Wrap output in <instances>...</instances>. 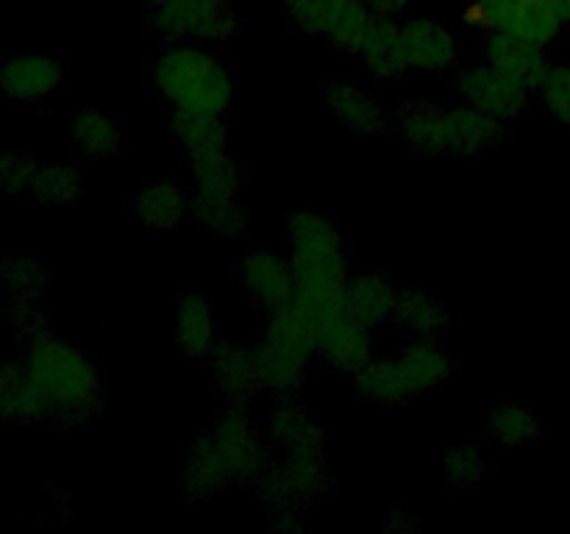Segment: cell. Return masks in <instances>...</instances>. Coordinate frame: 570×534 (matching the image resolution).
<instances>
[{
  "instance_id": "cell-1",
  "label": "cell",
  "mask_w": 570,
  "mask_h": 534,
  "mask_svg": "<svg viewBox=\"0 0 570 534\" xmlns=\"http://www.w3.org/2000/svg\"><path fill=\"white\" fill-rule=\"evenodd\" d=\"M267 467L265 445L243 409H226L209 434L193 445L181 473L187 498H215L228 484H256Z\"/></svg>"
},
{
  "instance_id": "cell-2",
  "label": "cell",
  "mask_w": 570,
  "mask_h": 534,
  "mask_svg": "<svg viewBox=\"0 0 570 534\" xmlns=\"http://www.w3.org/2000/svg\"><path fill=\"white\" fill-rule=\"evenodd\" d=\"M26 337V367L45 395L53 421L78 423L100 409V376L83 350L53 337L42 326Z\"/></svg>"
},
{
  "instance_id": "cell-3",
  "label": "cell",
  "mask_w": 570,
  "mask_h": 534,
  "mask_svg": "<svg viewBox=\"0 0 570 534\" xmlns=\"http://www.w3.org/2000/svg\"><path fill=\"white\" fill-rule=\"evenodd\" d=\"M156 87L176 111L223 115L234 98V83L220 59L200 48L176 44L165 50L154 67Z\"/></svg>"
},
{
  "instance_id": "cell-4",
  "label": "cell",
  "mask_w": 570,
  "mask_h": 534,
  "mask_svg": "<svg viewBox=\"0 0 570 534\" xmlns=\"http://www.w3.org/2000/svg\"><path fill=\"white\" fill-rule=\"evenodd\" d=\"M451 362L434 339H415L393 359H371L356 370L362 395L382 406L406 404L415 395L440 387L449 378Z\"/></svg>"
},
{
  "instance_id": "cell-5",
  "label": "cell",
  "mask_w": 570,
  "mask_h": 534,
  "mask_svg": "<svg viewBox=\"0 0 570 534\" xmlns=\"http://www.w3.org/2000/svg\"><path fill=\"white\" fill-rule=\"evenodd\" d=\"M271 506H298L306 510L328 490L326 445H293L282 448V459L265 467L256 482Z\"/></svg>"
},
{
  "instance_id": "cell-6",
  "label": "cell",
  "mask_w": 570,
  "mask_h": 534,
  "mask_svg": "<svg viewBox=\"0 0 570 534\" xmlns=\"http://www.w3.org/2000/svg\"><path fill=\"white\" fill-rule=\"evenodd\" d=\"M148 26L156 37L170 42H220L237 28V14L228 0H150Z\"/></svg>"
},
{
  "instance_id": "cell-7",
  "label": "cell",
  "mask_w": 570,
  "mask_h": 534,
  "mask_svg": "<svg viewBox=\"0 0 570 534\" xmlns=\"http://www.w3.org/2000/svg\"><path fill=\"white\" fill-rule=\"evenodd\" d=\"M468 14L476 17V26H488L495 33L523 39L538 48L554 42L562 28L549 0H476Z\"/></svg>"
},
{
  "instance_id": "cell-8",
  "label": "cell",
  "mask_w": 570,
  "mask_h": 534,
  "mask_svg": "<svg viewBox=\"0 0 570 534\" xmlns=\"http://www.w3.org/2000/svg\"><path fill=\"white\" fill-rule=\"evenodd\" d=\"M460 92L468 103L488 111V115H493L495 120H512V117H518L523 109H527V100L532 89L512 81L510 76L495 70L493 65H484V67H468V70L462 72Z\"/></svg>"
},
{
  "instance_id": "cell-9",
  "label": "cell",
  "mask_w": 570,
  "mask_h": 534,
  "mask_svg": "<svg viewBox=\"0 0 570 534\" xmlns=\"http://www.w3.org/2000/svg\"><path fill=\"white\" fill-rule=\"evenodd\" d=\"M65 81V67L53 56L22 53L11 56L0 67V89L6 98L20 103H39L50 98Z\"/></svg>"
},
{
  "instance_id": "cell-10",
  "label": "cell",
  "mask_w": 570,
  "mask_h": 534,
  "mask_svg": "<svg viewBox=\"0 0 570 534\" xmlns=\"http://www.w3.org/2000/svg\"><path fill=\"white\" fill-rule=\"evenodd\" d=\"M239 278L243 287L262 309L276 312L295 298V276L293 265L282 256L254 250L239 261Z\"/></svg>"
},
{
  "instance_id": "cell-11",
  "label": "cell",
  "mask_w": 570,
  "mask_h": 534,
  "mask_svg": "<svg viewBox=\"0 0 570 534\" xmlns=\"http://www.w3.org/2000/svg\"><path fill=\"white\" fill-rule=\"evenodd\" d=\"M404 70L438 72L454 65L456 39L445 26L434 20H412L399 28Z\"/></svg>"
},
{
  "instance_id": "cell-12",
  "label": "cell",
  "mask_w": 570,
  "mask_h": 534,
  "mask_svg": "<svg viewBox=\"0 0 570 534\" xmlns=\"http://www.w3.org/2000/svg\"><path fill=\"white\" fill-rule=\"evenodd\" d=\"M399 128L410 148L421 156H454V142H451V106L432 103H406L399 111Z\"/></svg>"
},
{
  "instance_id": "cell-13",
  "label": "cell",
  "mask_w": 570,
  "mask_h": 534,
  "mask_svg": "<svg viewBox=\"0 0 570 534\" xmlns=\"http://www.w3.org/2000/svg\"><path fill=\"white\" fill-rule=\"evenodd\" d=\"M395 298H399V289L393 287L387 276H382V273H362V276L348 278V284H345L343 315L354 320L356 326L371 332L373 326L393 317Z\"/></svg>"
},
{
  "instance_id": "cell-14",
  "label": "cell",
  "mask_w": 570,
  "mask_h": 534,
  "mask_svg": "<svg viewBox=\"0 0 570 534\" xmlns=\"http://www.w3.org/2000/svg\"><path fill=\"white\" fill-rule=\"evenodd\" d=\"M48 417V404L31 370L26 365H0V421L28 426Z\"/></svg>"
},
{
  "instance_id": "cell-15",
  "label": "cell",
  "mask_w": 570,
  "mask_h": 534,
  "mask_svg": "<svg viewBox=\"0 0 570 534\" xmlns=\"http://www.w3.org/2000/svg\"><path fill=\"white\" fill-rule=\"evenodd\" d=\"M212 373L232 404H245L259 389V370H256V348L243 343H220L212 348Z\"/></svg>"
},
{
  "instance_id": "cell-16",
  "label": "cell",
  "mask_w": 570,
  "mask_h": 534,
  "mask_svg": "<svg viewBox=\"0 0 570 534\" xmlns=\"http://www.w3.org/2000/svg\"><path fill=\"white\" fill-rule=\"evenodd\" d=\"M317 354L337 370L356 373L365 362L373 359L367 328L356 326L345 315L334 317L317 332Z\"/></svg>"
},
{
  "instance_id": "cell-17",
  "label": "cell",
  "mask_w": 570,
  "mask_h": 534,
  "mask_svg": "<svg viewBox=\"0 0 570 534\" xmlns=\"http://www.w3.org/2000/svg\"><path fill=\"white\" fill-rule=\"evenodd\" d=\"M488 61L495 70L510 76L512 81L523 83L527 89H538L546 70H549L543 48H538L532 42H523V39L507 37V33H493L488 39Z\"/></svg>"
},
{
  "instance_id": "cell-18",
  "label": "cell",
  "mask_w": 570,
  "mask_h": 534,
  "mask_svg": "<svg viewBox=\"0 0 570 534\" xmlns=\"http://www.w3.org/2000/svg\"><path fill=\"white\" fill-rule=\"evenodd\" d=\"M309 356L301 350L287 348L276 339H262L256 348V370H259V387L267 393L289 395L304 384Z\"/></svg>"
},
{
  "instance_id": "cell-19",
  "label": "cell",
  "mask_w": 570,
  "mask_h": 534,
  "mask_svg": "<svg viewBox=\"0 0 570 534\" xmlns=\"http://www.w3.org/2000/svg\"><path fill=\"white\" fill-rule=\"evenodd\" d=\"M504 137V120H495L476 106H451V142L454 156H479Z\"/></svg>"
},
{
  "instance_id": "cell-20",
  "label": "cell",
  "mask_w": 570,
  "mask_h": 534,
  "mask_svg": "<svg viewBox=\"0 0 570 534\" xmlns=\"http://www.w3.org/2000/svg\"><path fill=\"white\" fill-rule=\"evenodd\" d=\"M189 170H193L195 195L198 198H237L239 192V167L234 165L226 148H206L189 154Z\"/></svg>"
},
{
  "instance_id": "cell-21",
  "label": "cell",
  "mask_w": 570,
  "mask_h": 534,
  "mask_svg": "<svg viewBox=\"0 0 570 534\" xmlns=\"http://www.w3.org/2000/svg\"><path fill=\"white\" fill-rule=\"evenodd\" d=\"M393 320L415 339H434L449 328V312L426 289H404L395 298Z\"/></svg>"
},
{
  "instance_id": "cell-22",
  "label": "cell",
  "mask_w": 570,
  "mask_h": 534,
  "mask_svg": "<svg viewBox=\"0 0 570 534\" xmlns=\"http://www.w3.org/2000/svg\"><path fill=\"white\" fill-rule=\"evenodd\" d=\"M323 103L332 111L334 120L354 134H376L382 128V109L376 100L351 83H332L323 92Z\"/></svg>"
},
{
  "instance_id": "cell-23",
  "label": "cell",
  "mask_w": 570,
  "mask_h": 534,
  "mask_svg": "<svg viewBox=\"0 0 570 534\" xmlns=\"http://www.w3.org/2000/svg\"><path fill=\"white\" fill-rule=\"evenodd\" d=\"M399 28L401 26H395L387 14H373L371 26H367L365 39L360 44V56L376 78H395L406 72L404 59H401Z\"/></svg>"
},
{
  "instance_id": "cell-24",
  "label": "cell",
  "mask_w": 570,
  "mask_h": 534,
  "mask_svg": "<svg viewBox=\"0 0 570 534\" xmlns=\"http://www.w3.org/2000/svg\"><path fill=\"white\" fill-rule=\"evenodd\" d=\"M176 343L187 356H206L217 345L215 315L198 295H184L176 312Z\"/></svg>"
},
{
  "instance_id": "cell-25",
  "label": "cell",
  "mask_w": 570,
  "mask_h": 534,
  "mask_svg": "<svg viewBox=\"0 0 570 534\" xmlns=\"http://www.w3.org/2000/svg\"><path fill=\"white\" fill-rule=\"evenodd\" d=\"M293 256H332L345 254V237L328 217L317 211H298L289 220Z\"/></svg>"
},
{
  "instance_id": "cell-26",
  "label": "cell",
  "mask_w": 570,
  "mask_h": 534,
  "mask_svg": "<svg viewBox=\"0 0 570 534\" xmlns=\"http://www.w3.org/2000/svg\"><path fill=\"white\" fill-rule=\"evenodd\" d=\"M189 209V200L181 187L156 181L134 198V215L148 228H176Z\"/></svg>"
},
{
  "instance_id": "cell-27",
  "label": "cell",
  "mask_w": 570,
  "mask_h": 534,
  "mask_svg": "<svg viewBox=\"0 0 570 534\" xmlns=\"http://www.w3.org/2000/svg\"><path fill=\"white\" fill-rule=\"evenodd\" d=\"M72 145L87 159H109L120 154L122 137L109 115L100 109H83L72 122Z\"/></svg>"
},
{
  "instance_id": "cell-28",
  "label": "cell",
  "mask_w": 570,
  "mask_h": 534,
  "mask_svg": "<svg viewBox=\"0 0 570 534\" xmlns=\"http://www.w3.org/2000/svg\"><path fill=\"white\" fill-rule=\"evenodd\" d=\"M26 195L42 200V204H76L83 195V178L70 165H45V161H37Z\"/></svg>"
},
{
  "instance_id": "cell-29",
  "label": "cell",
  "mask_w": 570,
  "mask_h": 534,
  "mask_svg": "<svg viewBox=\"0 0 570 534\" xmlns=\"http://www.w3.org/2000/svg\"><path fill=\"white\" fill-rule=\"evenodd\" d=\"M271 439L278 448H293V445H326V432L315 421L312 412L298 404H282L271 415Z\"/></svg>"
},
{
  "instance_id": "cell-30",
  "label": "cell",
  "mask_w": 570,
  "mask_h": 534,
  "mask_svg": "<svg viewBox=\"0 0 570 534\" xmlns=\"http://www.w3.org/2000/svg\"><path fill=\"white\" fill-rule=\"evenodd\" d=\"M371 20L373 11L365 0H332V11H328L326 33L323 37L332 39L337 48L360 53V44L365 39Z\"/></svg>"
},
{
  "instance_id": "cell-31",
  "label": "cell",
  "mask_w": 570,
  "mask_h": 534,
  "mask_svg": "<svg viewBox=\"0 0 570 534\" xmlns=\"http://www.w3.org/2000/svg\"><path fill=\"white\" fill-rule=\"evenodd\" d=\"M540 428H543L540 417L521 404H507L488 417L490 437L507 448L532 443L540 437Z\"/></svg>"
},
{
  "instance_id": "cell-32",
  "label": "cell",
  "mask_w": 570,
  "mask_h": 534,
  "mask_svg": "<svg viewBox=\"0 0 570 534\" xmlns=\"http://www.w3.org/2000/svg\"><path fill=\"white\" fill-rule=\"evenodd\" d=\"M3 289L11 306H31L48 289V278L37 261L26 256H11L3 265Z\"/></svg>"
},
{
  "instance_id": "cell-33",
  "label": "cell",
  "mask_w": 570,
  "mask_h": 534,
  "mask_svg": "<svg viewBox=\"0 0 570 534\" xmlns=\"http://www.w3.org/2000/svg\"><path fill=\"white\" fill-rule=\"evenodd\" d=\"M173 131L178 142L193 154V150L223 148L226 142V126L220 115H193V111H176L173 117Z\"/></svg>"
},
{
  "instance_id": "cell-34",
  "label": "cell",
  "mask_w": 570,
  "mask_h": 534,
  "mask_svg": "<svg viewBox=\"0 0 570 534\" xmlns=\"http://www.w3.org/2000/svg\"><path fill=\"white\" fill-rule=\"evenodd\" d=\"M193 209L198 220L220 237H237L245 228V215L237 198H198L195 195Z\"/></svg>"
},
{
  "instance_id": "cell-35",
  "label": "cell",
  "mask_w": 570,
  "mask_h": 534,
  "mask_svg": "<svg viewBox=\"0 0 570 534\" xmlns=\"http://www.w3.org/2000/svg\"><path fill=\"white\" fill-rule=\"evenodd\" d=\"M538 92L546 111H549L557 122H562V126H570V67H549L543 81L538 83Z\"/></svg>"
},
{
  "instance_id": "cell-36",
  "label": "cell",
  "mask_w": 570,
  "mask_h": 534,
  "mask_svg": "<svg viewBox=\"0 0 570 534\" xmlns=\"http://www.w3.org/2000/svg\"><path fill=\"white\" fill-rule=\"evenodd\" d=\"M484 471H488L484 456L476 448H468V445L454 448L445 456V473H449V478L456 487H473V484L482 482Z\"/></svg>"
},
{
  "instance_id": "cell-37",
  "label": "cell",
  "mask_w": 570,
  "mask_h": 534,
  "mask_svg": "<svg viewBox=\"0 0 570 534\" xmlns=\"http://www.w3.org/2000/svg\"><path fill=\"white\" fill-rule=\"evenodd\" d=\"M33 165L37 159H28V156L0 154V195H26Z\"/></svg>"
},
{
  "instance_id": "cell-38",
  "label": "cell",
  "mask_w": 570,
  "mask_h": 534,
  "mask_svg": "<svg viewBox=\"0 0 570 534\" xmlns=\"http://www.w3.org/2000/svg\"><path fill=\"white\" fill-rule=\"evenodd\" d=\"M293 14V20L298 22L304 31L309 33H326L328 11H332V0H284Z\"/></svg>"
},
{
  "instance_id": "cell-39",
  "label": "cell",
  "mask_w": 570,
  "mask_h": 534,
  "mask_svg": "<svg viewBox=\"0 0 570 534\" xmlns=\"http://www.w3.org/2000/svg\"><path fill=\"white\" fill-rule=\"evenodd\" d=\"M301 512L304 510H298V506H273V526L282 528V532H301V526H304Z\"/></svg>"
},
{
  "instance_id": "cell-40",
  "label": "cell",
  "mask_w": 570,
  "mask_h": 534,
  "mask_svg": "<svg viewBox=\"0 0 570 534\" xmlns=\"http://www.w3.org/2000/svg\"><path fill=\"white\" fill-rule=\"evenodd\" d=\"M415 528H421V521H417L415 515H412L410 510H393L390 512V521H387V532H399V534H406V532H415Z\"/></svg>"
},
{
  "instance_id": "cell-41",
  "label": "cell",
  "mask_w": 570,
  "mask_h": 534,
  "mask_svg": "<svg viewBox=\"0 0 570 534\" xmlns=\"http://www.w3.org/2000/svg\"><path fill=\"white\" fill-rule=\"evenodd\" d=\"M367 6H371V11L373 14H395V11H401L404 9L406 3H410V0H365Z\"/></svg>"
},
{
  "instance_id": "cell-42",
  "label": "cell",
  "mask_w": 570,
  "mask_h": 534,
  "mask_svg": "<svg viewBox=\"0 0 570 534\" xmlns=\"http://www.w3.org/2000/svg\"><path fill=\"white\" fill-rule=\"evenodd\" d=\"M551 11L557 14V20L562 22V26H568L570 22V0H549Z\"/></svg>"
}]
</instances>
